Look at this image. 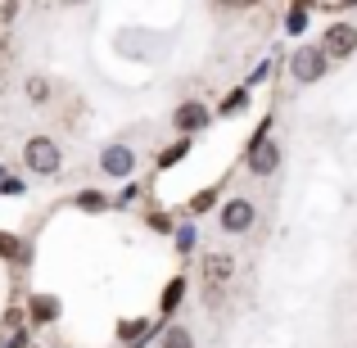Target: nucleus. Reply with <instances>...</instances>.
I'll return each instance as SVG.
<instances>
[{
    "instance_id": "obj_1",
    "label": "nucleus",
    "mask_w": 357,
    "mask_h": 348,
    "mask_svg": "<svg viewBox=\"0 0 357 348\" xmlns=\"http://www.w3.org/2000/svg\"><path fill=\"white\" fill-rule=\"evenodd\" d=\"M23 163H27V172H32V176H54V172H59V163H63L59 140L32 136V140L23 145Z\"/></svg>"
},
{
    "instance_id": "obj_2",
    "label": "nucleus",
    "mask_w": 357,
    "mask_h": 348,
    "mask_svg": "<svg viewBox=\"0 0 357 348\" xmlns=\"http://www.w3.org/2000/svg\"><path fill=\"white\" fill-rule=\"evenodd\" d=\"M326 73H331V59L321 54V45H298L294 59H289V77H294L298 86H312V82H321Z\"/></svg>"
},
{
    "instance_id": "obj_3",
    "label": "nucleus",
    "mask_w": 357,
    "mask_h": 348,
    "mask_svg": "<svg viewBox=\"0 0 357 348\" xmlns=\"http://www.w3.org/2000/svg\"><path fill=\"white\" fill-rule=\"evenodd\" d=\"M357 50V27L353 23H331L321 32V54L326 59H349Z\"/></svg>"
},
{
    "instance_id": "obj_4",
    "label": "nucleus",
    "mask_w": 357,
    "mask_h": 348,
    "mask_svg": "<svg viewBox=\"0 0 357 348\" xmlns=\"http://www.w3.org/2000/svg\"><path fill=\"white\" fill-rule=\"evenodd\" d=\"M253 222H258V204H249V199H227V204H222L218 227L227 231V235H244Z\"/></svg>"
},
{
    "instance_id": "obj_5",
    "label": "nucleus",
    "mask_w": 357,
    "mask_h": 348,
    "mask_svg": "<svg viewBox=\"0 0 357 348\" xmlns=\"http://www.w3.org/2000/svg\"><path fill=\"white\" fill-rule=\"evenodd\" d=\"M244 158H249V172L253 176H271L280 167V145H276V140H267V136H258L249 149H244Z\"/></svg>"
},
{
    "instance_id": "obj_6",
    "label": "nucleus",
    "mask_w": 357,
    "mask_h": 348,
    "mask_svg": "<svg viewBox=\"0 0 357 348\" xmlns=\"http://www.w3.org/2000/svg\"><path fill=\"white\" fill-rule=\"evenodd\" d=\"M100 167H105V176H131L136 172V154L127 145H105L100 149Z\"/></svg>"
},
{
    "instance_id": "obj_7",
    "label": "nucleus",
    "mask_w": 357,
    "mask_h": 348,
    "mask_svg": "<svg viewBox=\"0 0 357 348\" xmlns=\"http://www.w3.org/2000/svg\"><path fill=\"white\" fill-rule=\"evenodd\" d=\"M172 122H176V131H204L213 122V109L199 105V100H185V105H176Z\"/></svg>"
},
{
    "instance_id": "obj_8",
    "label": "nucleus",
    "mask_w": 357,
    "mask_h": 348,
    "mask_svg": "<svg viewBox=\"0 0 357 348\" xmlns=\"http://www.w3.org/2000/svg\"><path fill=\"white\" fill-rule=\"evenodd\" d=\"M204 276H208L213 285H227V280L236 276V258H231V253H208V258H204Z\"/></svg>"
},
{
    "instance_id": "obj_9",
    "label": "nucleus",
    "mask_w": 357,
    "mask_h": 348,
    "mask_svg": "<svg viewBox=\"0 0 357 348\" xmlns=\"http://www.w3.org/2000/svg\"><path fill=\"white\" fill-rule=\"evenodd\" d=\"M54 317H59V298L32 294V303H27V321H32V326H50Z\"/></svg>"
},
{
    "instance_id": "obj_10",
    "label": "nucleus",
    "mask_w": 357,
    "mask_h": 348,
    "mask_svg": "<svg viewBox=\"0 0 357 348\" xmlns=\"http://www.w3.org/2000/svg\"><path fill=\"white\" fill-rule=\"evenodd\" d=\"M0 258H5V262H27L23 240H18V235H9V231H0Z\"/></svg>"
},
{
    "instance_id": "obj_11",
    "label": "nucleus",
    "mask_w": 357,
    "mask_h": 348,
    "mask_svg": "<svg viewBox=\"0 0 357 348\" xmlns=\"http://www.w3.org/2000/svg\"><path fill=\"white\" fill-rule=\"evenodd\" d=\"M181 298H185V280L176 276V280H167V289H163V298H158V308H163V312H172Z\"/></svg>"
},
{
    "instance_id": "obj_12",
    "label": "nucleus",
    "mask_w": 357,
    "mask_h": 348,
    "mask_svg": "<svg viewBox=\"0 0 357 348\" xmlns=\"http://www.w3.org/2000/svg\"><path fill=\"white\" fill-rule=\"evenodd\" d=\"M163 348H195V335L185 326H167L163 331Z\"/></svg>"
},
{
    "instance_id": "obj_13",
    "label": "nucleus",
    "mask_w": 357,
    "mask_h": 348,
    "mask_svg": "<svg viewBox=\"0 0 357 348\" xmlns=\"http://www.w3.org/2000/svg\"><path fill=\"white\" fill-rule=\"evenodd\" d=\"M23 91H27V100H32V105H45V100H50V82H45V77H27Z\"/></svg>"
},
{
    "instance_id": "obj_14",
    "label": "nucleus",
    "mask_w": 357,
    "mask_h": 348,
    "mask_svg": "<svg viewBox=\"0 0 357 348\" xmlns=\"http://www.w3.org/2000/svg\"><path fill=\"white\" fill-rule=\"evenodd\" d=\"M185 149H190V140H176L172 149H163V158H158V163H163V167H172L176 158H185Z\"/></svg>"
},
{
    "instance_id": "obj_15",
    "label": "nucleus",
    "mask_w": 357,
    "mask_h": 348,
    "mask_svg": "<svg viewBox=\"0 0 357 348\" xmlns=\"http://www.w3.org/2000/svg\"><path fill=\"white\" fill-rule=\"evenodd\" d=\"M307 27V5H294L289 9V32H303Z\"/></svg>"
},
{
    "instance_id": "obj_16",
    "label": "nucleus",
    "mask_w": 357,
    "mask_h": 348,
    "mask_svg": "<svg viewBox=\"0 0 357 348\" xmlns=\"http://www.w3.org/2000/svg\"><path fill=\"white\" fill-rule=\"evenodd\" d=\"M136 331H140V335H145V321H122V331H118V335H122V340H127V344H131V340H136Z\"/></svg>"
},
{
    "instance_id": "obj_17",
    "label": "nucleus",
    "mask_w": 357,
    "mask_h": 348,
    "mask_svg": "<svg viewBox=\"0 0 357 348\" xmlns=\"http://www.w3.org/2000/svg\"><path fill=\"white\" fill-rule=\"evenodd\" d=\"M244 100H249V96H244V91H236V96H231V100H227V105H222V114H236V109L244 105Z\"/></svg>"
}]
</instances>
